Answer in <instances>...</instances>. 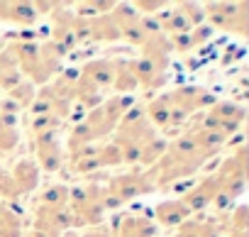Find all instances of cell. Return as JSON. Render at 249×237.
I'll return each mask as SVG.
<instances>
[{
  "mask_svg": "<svg viewBox=\"0 0 249 237\" xmlns=\"http://www.w3.org/2000/svg\"><path fill=\"white\" fill-rule=\"evenodd\" d=\"M64 196H66L64 191H49V193H47V201H56V203H61Z\"/></svg>",
  "mask_w": 249,
  "mask_h": 237,
  "instance_id": "6da1fadb",
  "label": "cell"
}]
</instances>
